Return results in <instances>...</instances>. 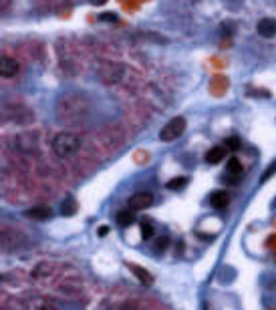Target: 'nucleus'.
I'll return each instance as SVG.
<instances>
[{
  "mask_svg": "<svg viewBox=\"0 0 276 310\" xmlns=\"http://www.w3.org/2000/svg\"><path fill=\"white\" fill-rule=\"evenodd\" d=\"M79 149H81V139L75 135V133L61 131L53 139V153L61 159L71 157V155H75Z\"/></svg>",
  "mask_w": 276,
  "mask_h": 310,
  "instance_id": "1",
  "label": "nucleus"
},
{
  "mask_svg": "<svg viewBox=\"0 0 276 310\" xmlns=\"http://www.w3.org/2000/svg\"><path fill=\"white\" fill-rule=\"evenodd\" d=\"M97 234H99V236H107V234H109V228H107V226H99Z\"/></svg>",
  "mask_w": 276,
  "mask_h": 310,
  "instance_id": "23",
  "label": "nucleus"
},
{
  "mask_svg": "<svg viewBox=\"0 0 276 310\" xmlns=\"http://www.w3.org/2000/svg\"><path fill=\"white\" fill-rule=\"evenodd\" d=\"M272 206H274V210H276V197H274V202H272Z\"/></svg>",
  "mask_w": 276,
  "mask_h": 310,
  "instance_id": "25",
  "label": "nucleus"
},
{
  "mask_svg": "<svg viewBox=\"0 0 276 310\" xmlns=\"http://www.w3.org/2000/svg\"><path fill=\"white\" fill-rule=\"evenodd\" d=\"M226 147H212V149H208V153H206V163H220V161H224V155H226Z\"/></svg>",
  "mask_w": 276,
  "mask_h": 310,
  "instance_id": "11",
  "label": "nucleus"
},
{
  "mask_svg": "<svg viewBox=\"0 0 276 310\" xmlns=\"http://www.w3.org/2000/svg\"><path fill=\"white\" fill-rule=\"evenodd\" d=\"M75 212H77V202H75L73 197H67L65 202L61 204V214L62 216H73Z\"/></svg>",
  "mask_w": 276,
  "mask_h": 310,
  "instance_id": "13",
  "label": "nucleus"
},
{
  "mask_svg": "<svg viewBox=\"0 0 276 310\" xmlns=\"http://www.w3.org/2000/svg\"><path fill=\"white\" fill-rule=\"evenodd\" d=\"M226 171H228L230 175H240V173H242V163H240V159H238V157H230V159H228V165H226Z\"/></svg>",
  "mask_w": 276,
  "mask_h": 310,
  "instance_id": "14",
  "label": "nucleus"
},
{
  "mask_svg": "<svg viewBox=\"0 0 276 310\" xmlns=\"http://www.w3.org/2000/svg\"><path fill=\"white\" fill-rule=\"evenodd\" d=\"M129 270L137 276V280L143 284V286H152L153 284V276L147 272L145 268H141V266H135V264H129Z\"/></svg>",
  "mask_w": 276,
  "mask_h": 310,
  "instance_id": "10",
  "label": "nucleus"
},
{
  "mask_svg": "<svg viewBox=\"0 0 276 310\" xmlns=\"http://www.w3.org/2000/svg\"><path fill=\"white\" fill-rule=\"evenodd\" d=\"M93 4H103V2H107V0H91Z\"/></svg>",
  "mask_w": 276,
  "mask_h": 310,
  "instance_id": "24",
  "label": "nucleus"
},
{
  "mask_svg": "<svg viewBox=\"0 0 276 310\" xmlns=\"http://www.w3.org/2000/svg\"><path fill=\"white\" fill-rule=\"evenodd\" d=\"M266 244H268V248H272V250H276V234H274V236H270Z\"/></svg>",
  "mask_w": 276,
  "mask_h": 310,
  "instance_id": "22",
  "label": "nucleus"
},
{
  "mask_svg": "<svg viewBox=\"0 0 276 310\" xmlns=\"http://www.w3.org/2000/svg\"><path fill=\"white\" fill-rule=\"evenodd\" d=\"M240 145H242V143H240V139H238V137H234V135L228 137V139L224 141V147H226V149H230V151H238V149H240Z\"/></svg>",
  "mask_w": 276,
  "mask_h": 310,
  "instance_id": "18",
  "label": "nucleus"
},
{
  "mask_svg": "<svg viewBox=\"0 0 276 310\" xmlns=\"http://www.w3.org/2000/svg\"><path fill=\"white\" fill-rule=\"evenodd\" d=\"M184 131H185V119L184 117H174V119H169L161 131H159V139L163 143H169V141H176L184 135Z\"/></svg>",
  "mask_w": 276,
  "mask_h": 310,
  "instance_id": "2",
  "label": "nucleus"
},
{
  "mask_svg": "<svg viewBox=\"0 0 276 310\" xmlns=\"http://www.w3.org/2000/svg\"><path fill=\"white\" fill-rule=\"evenodd\" d=\"M20 71V64L16 59L12 57H0V77H4V79H12L16 77Z\"/></svg>",
  "mask_w": 276,
  "mask_h": 310,
  "instance_id": "5",
  "label": "nucleus"
},
{
  "mask_svg": "<svg viewBox=\"0 0 276 310\" xmlns=\"http://www.w3.org/2000/svg\"><path fill=\"white\" fill-rule=\"evenodd\" d=\"M141 238L143 240L153 238V226L150 224V221H141Z\"/></svg>",
  "mask_w": 276,
  "mask_h": 310,
  "instance_id": "17",
  "label": "nucleus"
},
{
  "mask_svg": "<svg viewBox=\"0 0 276 310\" xmlns=\"http://www.w3.org/2000/svg\"><path fill=\"white\" fill-rule=\"evenodd\" d=\"M27 216H29L31 219L45 221V219H49V217L53 216V210H51V208H47V206H36V208H31V210L27 212Z\"/></svg>",
  "mask_w": 276,
  "mask_h": 310,
  "instance_id": "8",
  "label": "nucleus"
},
{
  "mask_svg": "<svg viewBox=\"0 0 276 310\" xmlns=\"http://www.w3.org/2000/svg\"><path fill=\"white\" fill-rule=\"evenodd\" d=\"M167 246H169V238L167 236H159L157 240H155V252H163V250H167Z\"/></svg>",
  "mask_w": 276,
  "mask_h": 310,
  "instance_id": "19",
  "label": "nucleus"
},
{
  "mask_svg": "<svg viewBox=\"0 0 276 310\" xmlns=\"http://www.w3.org/2000/svg\"><path fill=\"white\" fill-rule=\"evenodd\" d=\"M115 219H117V224H119L121 228H127V226H131L133 221H135V216H133L131 210H121V212H117Z\"/></svg>",
  "mask_w": 276,
  "mask_h": 310,
  "instance_id": "12",
  "label": "nucleus"
},
{
  "mask_svg": "<svg viewBox=\"0 0 276 310\" xmlns=\"http://www.w3.org/2000/svg\"><path fill=\"white\" fill-rule=\"evenodd\" d=\"M274 173H276V163H272V165H270V167L264 171V175H262V182H266L268 177H270V175H274Z\"/></svg>",
  "mask_w": 276,
  "mask_h": 310,
  "instance_id": "20",
  "label": "nucleus"
},
{
  "mask_svg": "<svg viewBox=\"0 0 276 310\" xmlns=\"http://www.w3.org/2000/svg\"><path fill=\"white\" fill-rule=\"evenodd\" d=\"M18 151H34L38 147V133H20L16 137Z\"/></svg>",
  "mask_w": 276,
  "mask_h": 310,
  "instance_id": "6",
  "label": "nucleus"
},
{
  "mask_svg": "<svg viewBox=\"0 0 276 310\" xmlns=\"http://www.w3.org/2000/svg\"><path fill=\"white\" fill-rule=\"evenodd\" d=\"M34 310H61V306L53 300H38L34 304Z\"/></svg>",
  "mask_w": 276,
  "mask_h": 310,
  "instance_id": "16",
  "label": "nucleus"
},
{
  "mask_svg": "<svg viewBox=\"0 0 276 310\" xmlns=\"http://www.w3.org/2000/svg\"><path fill=\"white\" fill-rule=\"evenodd\" d=\"M101 20H107V22H115L117 20V14H101Z\"/></svg>",
  "mask_w": 276,
  "mask_h": 310,
  "instance_id": "21",
  "label": "nucleus"
},
{
  "mask_svg": "<svg viewBox=\"0 0 276 310\" xmlns=\"http://www.w3.org/2000/svg\"><path fill=\"white\" fill-rule=\"evenodd\" d=\"M187 177H174V180L172 182H167V189H172V191H180V189H184L185 186H187Z\"/></svg>",
  "mask_w": 276,
  "mask_h": 310,
  "instance_id": "15",
  "label": "nucleus"
},
{
  "mask_svg": "<svg viewBox=\"0 0 276 310\" xmlns=\"http://www.w3.org/2000/svg\"><path fill=\"white\" fill-rule=\"evenodd\" d=\"M123 75V66L113 62V61H101L99 69H97V77L105 83V85H115Z\"/></svg>",
  "mask_w": 276,
  "mask_h": 310,
  "instance_id": "3",
  "label": "nucleus"
},
{
  "mask_svg": "<svg viewBox=\"0 0 276 310\" xmlns=\"http://www.w3.org/2000/svg\"><path fill=\"white\" fill-rule=\"evenodd\" d=\"M256 32L262 38H272L276 36V20L274 18H262L258 25H256Z\"/></svg>",
  "mask_w": 276,
  "mask_h": 310,
  "instance_id": "7",
  "label": "nucleus"
},
{
  "mask_svg": "<svg viewBox=\"0 0 276 310\" xmlns=\"http://www.w3.org/2000/svg\"><path fill=\"white\" fill-rule=\"evenodd\" d=\"M228 202H230V197L226 191H214L210 195V206L214 210H224L228 206Z\"/></svg>",
  "mask_w": 276,
  "mask_h": 310,
  "instance_id": "9",
  "label": "nucleus"
},
{
  "mask_svg": "<svg viewBox=\"0 0 276 310\" xmlns=\"http://www.w3.org/2000/svg\"><path fill=\"white\" fill-rule=\"evenodd\" d=\"M152 204H153V195L150 191H137L129 197V202H127V206H129L131 212H143Z\"/></svg>",
  "mask_w": 276,
  "mask_h": 310,
  "instance_id": "4",
  "label": "nucleus"
}]
</instances>
